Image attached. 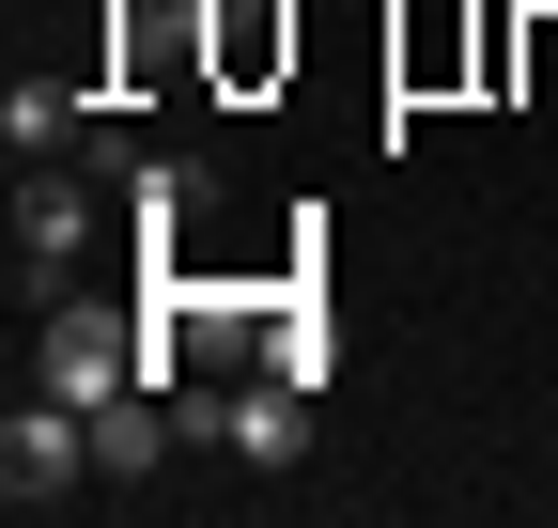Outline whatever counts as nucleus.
<instances>
[{
    "mask_svg": "<svg viewBox=\"0 0 558 528\" xmlns=\"http://www.w3.org/2000/svg\"><path fill=\"white\" fill-rule=\"evenodd\" d=\"M94 405H62V388H32L16 420H0V497L16 513H62V497H94Z\"/></svg>",
    "mask_w": 558,
    "mask_h": 528,
    "instance_id": "f257e3e1",
    "label": "nucleus"
},
{
    "mask_svg": "<svg viewBox=\"0 0 558 528\" xmlns=\"http://www.w3.org/2000/svg\"><path fill=\"white\" fill-rule=\"evenodd\" d=\"M32 388H62V405H109V388H140V343L109 311H47V343H32Z\"/></svg>",
    "mask_w": 558,
    "mask_h": 528,
    "instance_id": "f03ea898",
    "label": "nucleus"
},
{
    "mask_svg": "<svg viewBox=\"0 0 558 528\" xmlns=\"http://www.w3.org/2000/svg\"><path fill=\"white\" fill-rule=\"evenodd\" d=\"M78 249H94V203H78L62 171H16V296H32V280H62Z\"/></svg>",
    "mask_w": 558,
    "mask_h": 528,
    "instance_id": "7ed1b4c3",
    "label": "nucleus"
},
{
    "mask_svg": "<svg viewBox=\"0 0 558 528\" xmlns=\"http://www.w3.org/2000/svg\"><path fill=\"white\" fill-rule=\"evenodd\" d=\"M218 451H248V467H295V451H311V388H295V373H264V388H233V420H218Z\"/></svg>",
    "mask_w": 558,
    "mask_h": 528,
    "instance_id": "20e7f679",
    "label": "nucleus"
},
{
    "mask_svg": "<svg viewBox=\"0 0 558 528\" xmlns=\"http://www.w3.org/2000/svg\"><path fill=\"white\" fill-rule=\"evenodd\" d=\"M0 141H16V171H47L62 141H78V94H62V79H16V94H0Z\"/></svg>",
    "mask_w": 558,
    "mask_h": 528,
    "instance_id": "39448f33",
    "label": "nucleus"
},
{
    "mask_svg": "<svg viewBox=\"0 0 558 528\" xmlns=\"http://www.w3.org/2000/svg\"><path fill=\"white\" fill-rule=\"evenodd\" d=\"M156 405H171V388H109V405H94V467H109V482L156 467Z\"/></svg>",
    "mask_w": 558,
    "mask_h": 528,
    "instance_id": "423d86ee",
    "label": "nucleus"
},
{
    "mask_svg": "<svg viewBox=\"0 0 558 528\" xmlns=\"http://www.w3.org/2000/svg\"><path fill=\"white\" fill-rule=\"evenodd\" d=\"M264 62H295V16L279 0H218V79H264Z\"/></svg>",
    "mask_w": 558,
    "mask_h": 528,
    "instance_id": "0eeeda50",
    "label": "nucleus"
},
{
    "mask_svg": "<svg viewBox=\"0 0 558 528\" xmlns=\"http://www.w3.org/2000/svg\"><path fill=\"white\" fill-rule=\"evenodd\" d=\"M264 373H295V388H326V311L295 296V311H264Z\"/></svg>",
    "mask_w": 558,
    "mask_h": 528,
    "instance_id": "6e6552de",
    "label": "nucleus"
},
{
    "mask_svg": "<svg viewBox=\"0 0 558 528\" xmlns=\"http://www.w3.org/2000/svg\"><path fill=\"white\" fill-rule=\"evenodd\" d=\"M527 16H558V0H527Z\"/></svg>",
    "mask_w": 558,
    "mask_h": 528,
    "instance_id": "1a4fd4ad",
    "label": "nucleus"
}]
</instances>
